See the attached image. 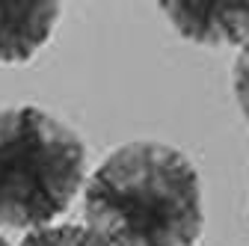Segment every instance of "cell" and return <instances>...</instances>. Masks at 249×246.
Instances as JSON below:
<instances>
[{
	"instance_id": "cell-7",
	"label": "cell",
	"mask_w": 249,
	"mask_h": 246,
	"mask_svg": "<svg viewBox=\"0 0 249 246\" xmlns=\"http://www.w3.org/2000/svg\"><path fill=\"white\" fill-rule=\"evenodd\" d=\"M0 246H9V240L3 237V231H0Z\"/></svg>"
},
{
	"instance_id": "cell-3",
	"label": "cell",
	"mask_w": 249,
	"mask_h": 246,
	"mask_svg": "<svg viewBox=\"0 0 249 246\" xmlns=\"http://www.w3.org/2000/svg\"><path fill=\"white\" fill-rule=\"evenodd\" d=\"M175 33L205 48L249 45V0H160Z\"/></svg>"
},
{
	"instance_id": "cell-4",
	"label": "cell",
	"mask_w": 249,
	"mask_h": 246,
	"mask_svg": "<svg viewBox=\"0 0 249 246\" xmlns=\"http://www.w3.org/2000/svg\"><path fill=\"white\" fill-rule=\"evenodd\" d=\"M62 18L56 0H0V63H30Z\"/></svg>"
},
{
	"instance_id": "cell-5",
	"label": "cell",
	"mask_w": 249,
	"mask_h": 246,
	"mask_svg": "<svg viewBox=\"0 0 249 246\" xmlns=\"http://www.w3.org/2000/svg\"><path fill=\"white\" fill-rule=\"evenodd\" d=\"M18 246H110V243L86 223H56L48 228L27 231Z\"/></svg>"
},
{
	"instance_id": "cell-1",
	"label": "cell",
	"mask_w": 249,
	"mask_h": 246,
	"mask_svg": "<svg viewBox=\"0 0 249 246\" xmlns=\"http://www.w3.org/2000/svg\"><path fill=\"white\" fill-rule=\"evenodd\" d=\"M83 223L110 246H196L205 231L199 172L175 145L124 142L89 172Z\"/></svg>"
},
{
	"instance_id": "cell-6",
	"label": "cell",
	"mask_w": 249,
	"mask_h": 246,
	"mask_svg": "<svg viewBox=\"0 0 249 246\" xmlns=\"http://www.w3.org/2000/svg\"><path fill=\"white\" fill-rule=\"evenodd\" d=\"M231 77H234V98H237V107L249 125V45L240 48L237 59H234V69H231Z\"/></svg>"
},
{
	"instance_id": "cell-2",
	"label": "cell",
	"mask_w": 249,
	"mask_h": 246,
	"mask_svg": "<svg viewBox=\"0 0 249 246\" xmlns=\"http://www.w3.org/2000/svg\"><path fill=\"white\" fill-rule=\"evenodd\" d=\"M86 142L33 104L0 110V228L56 226L83 193Z\"/></svg>"
}]
</instances>
